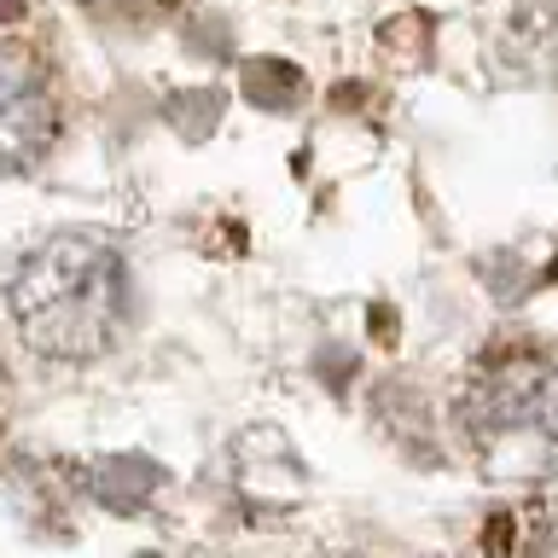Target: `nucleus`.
I'll use <instances>...</instances> for the list:
<instances>
[{
    "label": "nucleus",
    "instance_id": "1",
    "mask_svg": "<svg viewBox=\"0 0 558 558\" xmlns=\"http://www.w3.org/2000/svg\"><path fill=\"white\" fill-rule=\"evenodd\" d=\"M12 326L29 355L87 366L111 355L129 326V262L99 233H52L12 274Z\"/></svg>",
    "mask_w": 558,
    "mask_h": 558
},
{
    "label": "nucleus",
    "instance_id": "2",
    "mask_svg": "<svg viewBox=\"0 0 558 558\" xmlns=\"http://www.w3.org/2000/svg\"><path fill=\"white\" fill-rule=\"evenodd\" d=\"M453 430L488 483L558 477V355L535 343L488 349L453 396Z\"/></svg>",
    "mask_w": 558,
    "mask_h": 558
},
{
    "label": "nucleus",
    "instance_id": "3",
    "mask_svg": "<svg viewBox=\"0 0 558 558\" xmlns=\"http://www.w3.org/2000/svg\"><path fill=\"white\" fill-rule=\"evenodd\" d=\"M59 99L52 76L29 47L0 41V174H29L52 151Z\"/></svg>",
    "mask_w": 558,
    "mask_h": 558
},
{
    "label": "nucleus",
    "instance_id": "4",
    "mask_svg": "<svg viewBox=\"0 0 558 558\" xmlns=\"http://www.w3.org/2000/svg\"><path fill=\"white\" fill-rule=\"evenodd\" d=\"M87 12L99 17H122V24H140V17H163L174 0H82Z\"/></svg>",
    "mask_w": 558,
    "mask_h": 558
},
{
    "label": "nucleus",
    "instance_id": "5",
    "mask_svg": "<svg viewBox=\"0 0 558 558\" xmlns=\"http://www.w3.org/2000/svg\"><path fill=\"white\" fill-rule=\"evenodd\" d=\"M24 12V0H0V24H7V17H17Z\"/></svg>",
    "mask_w": 558,
    "mask_h": 558
}]
</instances>
